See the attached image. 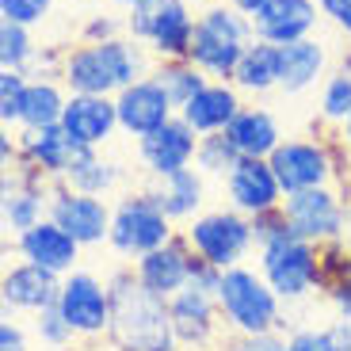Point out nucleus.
<instances>
[{"label":"nucleus","mask_w":351,"mask_h":351,"mask_svg":"<svg viewBox=\"0 0 351 351\" xmlns=\"http://www.w3.org/2000/svg\"><path fill=\"white\" fill-rule=\"evenodd\" d=\"M252 237L256 267L282 302H306L313 290H321V248L290 229L282 206L252 218Z\"/></svg>","instance_id":"f257e3e1"},{"label":"nucleus","mask_w":351,"mask_h":351,"mask_svg":"<svg viewBox=\"0 0 351 351\" xmlns=\"http://www.w3.org/2000/svg\"><path fill=\"white\" fill-rule=\"evenodd\" d=\"M107 287H111L107 348H114V351H184L180 340H176L168 302L141 287L134 267H114Z\"/></svg>","instance_id":"f03ea898"},{"label":"nucleus","mask_w":351,"mask_h":351,"mask_svg":"<svg viewBox=\"0 0 351 351\" xmlns=\"http://www.w3.org/2000/svg\"><path fill=\"white\" fill-rule=\"evenodd\" d=\"M153 53L130 35L107 38V43H80L65 50L62 84L69 96H119L123 88L138 84L153 73Z\"/></svg>","instance_id":"7ed1b4c3"},{"label":"nucleus","mask_w":351,"mask_h":351,"mask_svg":"<svg viewBox=\"0 0 351 351\" xmlns=\"http://www.w3.org/2000/svg\"><path fill=\"white\" fill-rule=\"evenodd\" d=\"M218 309L226 317L229 336H267V332L287 328L282 298L267 287L260 267H248V263H237V267L221 271Z\"/></svg>","instance_id":"20e7f679"},{"label":"nucleus","mask_w":351,"mask_h":351,"mask_svg":"<svg viewBox=\"0 0 351 351\" xmlns=\"http://www.w3.org/2000/svg\"><path fill=\"white\" fill-rule=\"evenodd\" d=\"M256 43V27L245 12H237L229 0L206 4L199 12L187 62H195L210 80H233L245 50Z\"/></svg>","instance_id":"39448f33"},{"label":"nucleus","mask_w":351,"mask_h":351,"mask_svg":"<svg viewBox=\"0 0 351 351\" xmlns=\"http://www.w3.org/2000/svg\"><path fill=\"white\" fill-rule=\"evenodd\" d=\"M199 12L191 0H145L141 8L126 12V35L153 53V62H176L191 53Z\"/></svg>","instance_id":"423d86ee"},{"label":"nucleus","mask_w":351,"mask_h":351,"mask_svg":"<svg viewBox=\"0 0 351 351\" xmlns=\"http://www.w3.org/2000/svg\"><path fill=\"white\" fill-rule=\"evenodd\" d=\"M184 237L199 260L214 263L218 271L237 267L248 252L256 248L252 237V218L237 214L233 206H218V210H202L195 221L184 226Z\"/></svg>","instance_id":"0eeeda50"},{"label":"nucleus","mask_w":351,"mask_h":351,"mask_svg":"<svg viewBox=\"0 0 351 351\" xmlns=\"http://www.w3.org/2000/svg\"><path fill=\"white\" fill-rule=\"evenodd\" d=\"M176 237V221L153 202L149 191H130L114 202V218H111V241L114 248L126 260H138V256L153 252V248L168 245Z\"/></svg>","instance_id":"6e6552de"},{"label":"nucleus","mask_w":351,"mask_h":351,"mask_svg":"<svg viewBox=\"0 0 351 351\" xmlns=\"http://www.w3.org/2000/svg\"><path fill=\"white\" fill-rule=\"evenodd\" d=\"M58 309L73 325L77 340H107L111 328V287L96 271H69L62 279Z\"/></svg>","instance_id":"1a4fd4ad"},{"label":"nucleus","mask_w":351,"mask_h":351,"mask_svg":"<svg viewBox=\"0 0 351 351\" xmlns=\"http://www.w3.org/2000/svg\"><path fill=\"white\" fill-rule=\"evenodd\" d=\"M348 195L343 187H313V191H298L282 199V214H287L290 229L302 241H313L317 248L336 245L343 233V214H348Z\"/></svg>","instance_id":"9d476101"},{"label":"nucleus","mask_w":351,"mask_h":351,"mask_svg":"<svg viewBox=\"0 0 351 351\" xmlns=\"http://www.w3.org/2000/svg\"><path fill=\"white\" fill-rule=\"evenodd\" d=\"M46 218H50V180L43 172H35L31 165H23V160L4 168V180H0V221H4V233L19 237V233L35 229Z\"/></svg>","instance_id":"9b49d317"},{"label":"nucleus","mask_w":351,"mask_h":351,"mask_svg":"<svg viewBox=\"0 0 351 351\" xmlns=\"http://www.w3.org/2000/svg\"><path fill=\"white\" fill-rule=\"evenodd\" d=\"M111 218L114 206H107L104 199L73 191L65 180L50 184V221H58L80 248L107 245L111 241Z\"/></svg>","instance_id":"f8f14e48"},{"label":"nucleus","mask_w":351,"mask_h":351,"mask_svg":"<svg viewBox=\"0 0 351 351\" xmlns=\"http://www.w3.org/2000/svg\"><path fill=\"white\" fill-rule=\"evenodd\" d=\"M168 313H172L176 340L184 351H206L221 340L226 317L218 309V294L199 287H184L176 298H168Z\"/></svg>","instance_id":"ddd939ff"},{"label":"nucleus","mask_w":351,"mask_h":351,"mask_svg":"<svg viewBox=\"0 0 351 351\" xmlns=\"http://www.w3.org/2000/svg\"><path fill=\"white\" fill-rule=\"evenodd\" d=\"M199 134L176 114L172 123H165L160 130L138 138V160L145 168L149 180H168V176L195 168V153H199Z\"/></svg>","instance_id":"4468645a"},{"label":"nucleus","mask_w":351,"mask_h":351,"mask_svg":"<svg viewBox=\"0 0 351 351\" xmlns=\"http://www.w3.org/2000/svg\"><path fill=\"white\" fill-rule=\"evenodd\" d=\"M134 275H138V282L149 294H157V298H176L184 287H191V271H195V252L191 245H187L184 233H176L168 245L153 248V252L138 256V260L130 263Z\"/></svg>","instance_id":"2eb2a0df"},{"label":"nucleus","mask_w":351,"mask_h":351,"mask_svg":"<svg viewBox=\"0 0 351 351\" xmlns=\"http://www.w3.org/2000/svg\"><path fill=\"white\" fill-rule=\"evenodd\" d=\"M58 294H62V275L46 271L38 263H12L4 267L0 275V306L8 317H19V313H43V309L58 306Z\"/></svg>","instance_id":"dca6fc26"},{"label":"nucleus","mask_w":351,"mask_h":351,"mask_svg":"<svg viewBox=\"0 0 351 351\" xmlns=\"http://www.w3.org/2000/svg\"><path fill=\"white\" fill-rule=\"evenodd\" d=\"M226 199L229 206L245 218H260V214H271L282 206V187L271 172V160L260 157H241V165L226 176Z\"/></svg>","instance_id":"f3484780"},{"label":"nucleus","mask_w":351,"mask_h":351,"mask_svg":"<svg viewBox=\"0 0 351 351\" xmlns=\"http://www.w3.org/2000/svg\"><path fill=\"white\" fill-rule=\"evenodd\" d=\"M114 111H119V130H126L130 138H145L180 114L168 92L153 77H141L138 84L123 88L114 96Z\"/></svg>","instance_id":"a211bd4d"},{"label":"nucleus","mask_w":351,"mask_h":351,"mask_svg":"<svg viewBox=\"0 0 351 351\" xmlns=\"http://www.w3.org/2000/svg\"><path fill=\"white\" fill-rule=\"evenodd\" d=\"M321 4L317 0H271L263 12L252 16L256 38L271 46H290L302 38H313L317 23H321Z\"/></svg>","instance_id":"6ab92c4d"},{"label":"nucleus","mask_w":351,"mask_h":351,"mask_svg":"<svg viewBox=\"0 0 351 351\" xmlns=\"http://www.w3.org/2000/svg\"><path fill=\"white\" fill-rule=\"evenodd\" d=\"M16 145H19V160L31 165L35 172H43L50 184L65 180L77 160V153L84 145L69 138L62 126H46V130H16Z\"/></svg>","instance_id":"aec40b11"},{"label":"nucleus","mask_w":351,"mask_h":351,"mask_svg":"<svg viewBox=\"0 0 351 351\" xmlns=\"http://www.w3.org/2000/svg\"><path fill=\"white\" fill-rule=\"evenodd\" d=\"M16 252H19V260H27V263H38V267H46V271H53V275H69V271H77V263H80V252L84 248L77 245V241L65 233L58 221H38L35 229H27V233H19L16 237Z\"/></svg>","instance_id":"412c9836"},{"label":"nucleus","mask_w":351,"mask_h":351,"mask_svg":"<svg viewBox=\"0 0 351 351\" xmlns=\"http://www.w3.org/2000/svg\"><path fill=\"white\" fill-rule=\"evenodd\" d=\"M62 130L84 149H99L119 130V111L111 96H69L62 114Z\"/></svg>","instance_id":"4be33fe9"},{"label":"nucleus","mask_w":351,"mask_h":351,"mask_svg":"<svg viewBox=\"0 0 351 351\" xmlns=\"http://www.w3.org/2000/svg\"><path fill=\"white\" fill-rule=\"evenodd\" d=\"M328 77V50L321 38H302V43L279 46V92L282 96H302L309 88L325 84Z\"/></svg>","instance_id":"5701e85b"},{"label":"nucleus","mask_w":351,"mask_h":351,"mask_svg":"<svg viewBox=\"0 0 351 351\" xmlns=\"http://www.w3.org/2000/svg\"><path fill=\"white\" fill-rule=\"evenodd\" d=\"M241 107H245L241 104V92L229 84V80H210V84L180 111V119H184L199 138H206V134H226L229 123L241 114Z\"/></svg>","instance_id":"b1692460"},{"label":"nucleus","mask_w":351,"mask_h":351,"mask_svg":"<svg viewBox=\"0 0 351 351\" xmlns=\"http://www.w3.org/2000/svg\"><path fill=\"white\" fill-rule=\"evenodd\" d=\"M145 191L153 195L160 210L172 221H195L202 214V202H206V176L199 168H184V172L168 176V180H153Z\"/></svg>","instance_id":"393cba45"},{"label":"nucleus","mask_w":351,"mask_h":351,"mask_svg":"<svg viewBox=\"0 0 351 351\" xmlns=\"http://www.w3.org/2000/svg\"><path fill=\"white\" fill-rule=\"evenodd\" d=\"M226 138L237 145L241 157H260V160H267L282 141H287L279 119H275L267 107H241V114L229 123Z\"/></svg>","instance_id":"a878e982"},{"label":"nucleus","mask_w":351,"mask_h":351,"mask_svg":"<svg viewBox=\"0 0 351 351\" xmlns=\"http://www.w3.org/2000/svg\"><path fill=\"white\" fill-rule=\"evenodd\" d=\"M229 84L237 88L241 96H267V92H275L279 88V46L256 38L245 50V58H241Z\"/></svg>","instance_id":"bb28decb"},{"label":"nucleus","mask_w":351,"mask_h":351,"mask_svg":"<svg viewBox=\"0 0 351 351\" xmlns=\"http://www.w3.org/2000/svg\"><path fill=\"white\" fill-rule=\"evenodd\" d=\"M65 104H69V92H65L62 80H31L23 96V114H19V130H46V126H62Z\"/></svg>","instance_id":"cd10ccee"},{"label":"nucleus","mask_w":351,"mask_h":351,"mask_svg":"<svg viewBox=\"0 0 351 351\" xmlns=\"http://www.w3.org/2000/svg\"><path fill=\"white\" fill-rule=\"evenodd\" d=\"M65 184L80 195L107 199L114 187L123 184V168L114 165V160L99 157V149H80L77 160H73V168H69V176H65Z\"/></svg>","instance_id":"c85d7f7f"},{"label":"nucleus","mask_w":351,"mask_h":351,"mask_svg":"<svg viewBox=\"0 0 351 351\" xmlns=\"http://www.w3.org/2000/svg\"><path fill=\"white\" fill-rule=\"evenodd\" d=\"M149 77L168 92V99L176 104V111H184V107L202 92V88L210 84V77H206V73H202L195 62H187V58H176V62H157Z\"/></svg>","instance_id":"c756f323"},{"label":"nucleus","mask_w":351,"mask_h":351,"mask_svg":"<svg viewBox=\"0 0 351 351\" xmlns=\"http://www.w3.org/2000/svg\"><path fill=\"white\" fill-rule=\"evenodd\" d=\"M317 114L321 123L340 130L351 119V69H332L321 84V99H317Z\"/></svg>","instance_id":"7c9ffc66"},{"label":"nucleus","mask_w":351,"mask_h":351,"mask_svg":"<svg viewBox=\"0 0 351 351\" xmlns=\"http://www.w3.org/2000/svg\"><path fill=\"white\" fill-rule=\"evenodd\" d=\"M237 165H241V153H237V145H233L226 134H206V138L199 141L195 168H199L202 176H214V180H221V184H226V176L233 172Z\"/></svg>","instance_id":"2f4dec72"},{"label":"nucleus","mask_w":351,"mask_h":351,"mask_svg":"<svg viewBox=\"0 0 351 351\" xmlns=\"http://www.w3.org/2000/svg\"><path fill=\"white\" fill-rule=\"evenodd\" d=\"M35 53H38V46H35V38H31V27L0 19V69L23 73Z\"/></svg>","instance_id":"473e14b6"},{"label":"nucleus","mask_w":351,"mask_h":351,"mask_svg":"<svg viewBox=\"0 0 351 351\" xmlns=\"http://www.w3.org/2000/svg\"><path fill=\"white\" fill-rule=\"evenodd\" d=\"M27 84H31V80H27L23 73L0 69V123H4V130H8V126H16V130H19V114H23Z\"/></svg>","instance_id":"72a5a7b5"},{"label":"nucleus","mask_w":351,"mask_h":351,"mask_svg":"<svg viewBox=\"0 0 351 351\" xmlns=\"http://www.w3.org/2000/svg\"><path fill=\"white\" fill-rule=\"evenodd\" d=\"M35 336L46 343L50 351H69L73 340H77V332H73V325L62 317V309L50 306L43 309V313H35Z\"/></svg>","instance_id":"f704fd0d"},{"label":"nucleus","mask_w":351,"mask_h":351,"mask_svg":"<svg viewBox=\"0 0 351 351\" xmlns=\"http://www.w3.org/2000/svg\"><path fill=\"white\" fill-rule=\"evenodd\" d=\"M53 8V0H0V19H12V23L35 27L46 19V12Z\"/></svg>","instance_id":"c9c22d12"},{"label":"nucleus","mask_w":351,"mask_h":351,"mask_svg":"<svg viewBox=\"0 0 351 351\" xmlns=\"http://www.w3.org/2000/svg\"><path fill=\"white\" fill-rule=\"evenodd\" d=\"M126 35V19L119 23L114 16H92L80 31V43H107V38H123Z\"/></svg>","instance_id":"e433bc0d"},{"label":"nucleus","mask_w":351,"mask_h":351,"mask_svg":"<svg viewBox=\"0 0 351 351\" xmlns=\"http://www.w3.org/2000/svg\"><path fill=\"white\" fill-rule=\"evenodd\" d=\"M287 351H328L325 328H313V325L290 328V332H287Z\"/></svg>","instance_id":"4c0bfd02"},{"label":"nucleus","mask_w":351,"mask_h":351,"mask_svg":"<svg viewBox=\"0 0 351 351\" xmlns=\"http://www.w3.org/2000/svg\"><path fill=\"white\" fill-rule=\"evenodd\" d=\"M226 351H287V336L267 332V336H233Z\"/></svg>","instance_id":"58836bf2"},{"label":"nucleus","mask_w":351,"mask_h":351,"mask_svg":"<svg viewBox=\"0 0 351 351\" xmlns=\"http://www.w3.org/2000/svg\"><path fill=\"white\" fill-rule=\"evenodd\" d=\"M325 23H332L343 38H351V0H317Z\"/></svg>","instance_id":"ea45409f"},{"label":"nucleus","mask_w":351,"mask_h":351,"mask_svg":"<svg viewBox=\"0 0 351 351\" xmlns=\"http://www.w3.org/2000/svg\"><path fill=\"white\" fill-rule=\"evenodd\" d=\"M325 294H328V302H332L336 317H351V267L340 275V279L328 282Z\"/></svg>","instance_id":"a19ab883"},{"label":"nucleus","mask_w":351,"mask_h":351,"mask_svg":"<svg viewBox=\"0 0 351 351\" xmlns=\"http://www.w3.org/2000/svg\"><path fill=\"white\" fill-rule=\"evenodd\" d=\"M0 351H31L23 325H19L16 317H8V313L0 317Z\"/></svg>","instance_id":"79ce46f5"},{"label":"nucleus","mask_w":351,"mask_h":351,"mask_svg":"<svg viewBox=\"0 0 351 351\" xmlns=\"http://www.w3.org/2000/svg\"><path fill=\"white\" fill-rule=\"evenodd\" d=\"M328 351H351V317H336L332 325H325Z\"/></svg>","instance_id":"37998d69"},{"label":"nucleus","mask_w":351,"mask_h":351,"mask_svg":"<svg viewBox=\"0 0 351 351\" xmlns=\"http://www.w3.org/2000/svg\"><path fill=\"white\" fill-rule=\"evenodd\" d=\"M229 4H233V8H237V12H245L248 19H252L256 12H263V8H267V4H271V0H229Z\"/></svg>","instance_id":"c03bdc74"},{"label":"nucleus","mask_w":351,"mask_h":351,"mask_svg":"<svg viewBox=\"0 0 351 351\" xmlns=\"http://www.w3.org/2000/svg\"><path fill=\"white\" fill-rule=\"evenodd\" d=\"M336 245L351 256V202H348V214H343V233H340V241H336Z\"/></svg>","instance_id":"a18cd8bd"},{"label":"nucleus","mask_w":351,"mask_h":351,"mask_svg":"<svg viewBox=\"0 0 351 351\" xmlns=\"http://www.w3.org/2000/svg\"><path fill=\"white\" fill-rule=\"evenodd\" d=\"M336 134H340V141H343V149L351 153V119H348V123H343V126H340V130H336Z\"/></svg>","instance_id":"49530a36"},{"label":"nucleus","mask_w":351,"mask_h":351,"mask_svg":"<svg viewBox=\"0 0 351 351\" xmlns=\"http://www.w3.org/2000/svg\"><path fill=\"white\" fill-rule=\"evenodd\" d=\"M114 4H123L126 12H134V8H141V4H145V0H114Z\"/></svg>","instance_id":"de8ad7c7"},{"label":"nucleus","mask_w":351,"mask_h":351,"mask_svg":"<svg viewBox=\"0 0 351 351\" xmlns=\"http://www.w3.org/2000/svg\"><path fill=\"white\" fill-rule=\"evenodd\" d=\"M191 4H202V8H206V4H218V0H191Z\"/></svg>","instance_id":"09e8293b"},{"label":"nucleus","mask_w":351,"mask_h":351,"mask_svg":"<svg viewBox=\"0 0 351 351\" xmlns=\"http://www.w3.org/2000/svg\"><path fill=\"white\" fill-rule=\"evenodd\" d=\"M88 351H104V348H88ZM107 351H114V348H107Z\"/></svg>","instance_id":"8fccbe9b"},{"label":"nucleus","mask_w":351,"mask_h":351,"mask_svg":"<svg viewBox=\"0 0 351 351\" xmlns=\"http://www.w3.org/2000/svg\"><path fill=\"white\" fill-rule=\"evenodd\" d=\"M348 199H351V176H348Z\"/></svg>","instance_id":"3c124183"}]
</instances>
